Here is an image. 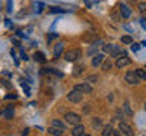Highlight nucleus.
<instances>
[{
    "label": "nucleus",
    "instance_id": "nucleus-36",
    "mask_svg": "<svg viewBox=\"0 0 146 136\" xmlns=\"http://www.w3.org/2000/svg\"><path fill=\"white\" fill-rule=\"evenodd\" d=\"M27 133H29V129H25V130L21 131V135H27Z\"/></svg>",
    "mask_w": 146,
    "mask_h": 136
},
{
    "label": "nucleus",
    "instance_id": "nucleus-10",
    "mask_svg": "<svg viewBox=\"0 0 146 136\" xmlns=\"http://www.w3.org/2000/svg\"><path fill=\"white\" fill-rule=\"evenodd\" d=\"M84 131H85V127L81 124H76V126H73V130H72V136H82L84 135Z\"/></svg>",
    "mask_w": 146,
    "mask_h": 136
},
{
    "label": "nucleus",
    "instance_id": "nucleus-13",
    "mask_svg": "<svg viewBox=\"0 0 146 136\" xmlns=\"http://www.w3.org/2000/svg\"><path fill=\"white\" fill-rule=\"evenodd\" d=\"M102 44H104L102 41H98V42H94L93 45H91V47H90V50H88V54H90V56H94V54H96V52H98V47H100Z\"/></svg>",
    "mask_w": 146,
    "mask_h": 136
},
{
    "label": "nucleus",
    "instance_id": "nucleus-37",
    "mask_svg": "<svg viewBox=\"0 0 146 136\" xmlns=\"http://www.w3.org/2000/svg\"><path fill=\"white\" fill-rule=\"evenodd\" d=\"M90 110V107H88V104H87V106H84V112H88Z\"/></svg>",
    "mask_w": 146,
    "mask_h": 136
},
{
    "label": "nucleus",
    "instance_id": "nucleus-17",
    "mask_svg": "<svg viewBox=\"0 0 146 136\" xmlns=\"http://www.w3.org/2000/svg\"><path fill=\"white\" fill-rule=\"evenodd\" d=\"M50 124H52V126H55V127H58V129H62V130H66V124H64V122H62L61 120H56V118H53Z\"/></svg>",
    "mask_w": 146,
    "mask_h": 136
},
{
    "label": "nucleus",
    "instance_id": "nucleus-4",
    "mask_svg": "<svg viewBox=\"0 0 146 136\" xmlns=\"http://www.w3.org/2000/svg\"><path fill=\"white\" fill-rule=\"evenodd\" d=\"M139 77H137V74H135V71H128L126 74H125V82L128 85H137L139 83Z\"/></svg>",
    "mask_w": 146,
    "mask_h": 136
},
{
    "label": "nucleus",
    "instance_id": "nucleus-34",
    "mask_svg": "<svg viewBox=\"0 0 146 136\" xmlns=\"http://www.w3.org/2000/svg\"><path fill=\"white\" fill-rule=\"evenodd\" d=\"M35 8H38V9H36V11H41V8H43V3H35Z\"/></svg>",
    "mask_w": 146,
    "mask_h": 136
},
{
    "label": "nucleus",
    "instance_id": "nucleus-26",
    "mask_svg": "<svg viewBox=\"0 0 146 136\" xmlns=\"http://www.w3.org/2000/svg\"><path fill=\"white\" fill-rule=\"evenodd\" d=\"M82 70H84V65H78V67L75 68V71H73V74H75V76H79L81 73H82Z\"/></svg>",
    "mask_w": 146,
    "mask_h": 136
},
{
    "label": "nucleus",
    "instance_id": "nucleus-11",
    "mask_svg": "<svg viewBox=\"0 0 146 136\" xmlns=\"http://www.w3.org/2000/svg\"><path fill=\"white\" fill-rule=\"evenodd\" d=\"M64 52V44L62 42H58V44H55V47H53V54L56 58L61 56V53Z\"/></svg>",
    "mask_w": 146,
    "mask_h": 136
},
{
    "label": "nucleus",
    "instance_id": "nucleus-23",
    "mask_svg": "<svg viewBox=\"0 0 146 136\" xmlns=\"http://www.w3.org/2000/svg\"><path fill=\"white\" fill-rule=\"evenodd\" d=\"M122 42H123V44H132L134 41H132V38H131V36L125 35V36H122Z\"/></svg>",
    "mask_w": 146,
    "mask_h": 136
},
{
    "label": "nucleus",
    "instance_id": "nucleus-32",
    "mask_svg": "<svg viewBox=\"0 0 146 136\" xmlns=\"http://www.w3.org/2000/svg\"><path fill=\"white\" fill-rule=\"evenodd\" d=\"M6 11H8V12H11V11H12V2H11V0L8 2V9H6Z\"/></svg>",
    "mask_w": 146,
    "mask_h": 136
},
{
    "label": "nucleus",
    "instance_id": "nucleus-22",
    "mask_svg": "<svg viewBox=\"0 0 146 136\" xmlns=\"http://www.w3.org/2000/svg\"><path fill=\"white\" fill-rule=\"evenodd\" d=\"M123 109H125V112H126V115H128V116H132V110H131L129 103H128V101L123 103Z\"/></svg>",
    "mask_w": 146,
    "mask_h": 136
},
{
    "label": "nucleus",
    "instance_id": "nucleus-3",
    "mask_svg": "<svg viewBox=\"0 0 146 136\" xmlns=\"http://www.w3.org/2000/svg\"><path fill=\"white\" fill-rule=\"evenodd\" d=\"M67 100L72 103H81L82 101V92H79V91H76V89H72L70 92L67 94Z\"/></svg>",
    "mask_w": 146,
    "mask_h": 136
},
{
    "label": "nucleus",
    "instance_id": "nucleus-20",
    "mask_svg": "<svg viewBox=\"0 0 146 136\" xmlns=\"http://www.w3.org/2000/svg\"><path fill=\"white\" fill-rule=\"evenodd\" d=\"M108 135H114V129H113L111 126H107L102 130V136H108Z\"/></svg>",
    "mask_w": 146,
    "mask_h": 136
},
{
    "label": "nucleus",
    "instance_id": "nucleus-1",
    "mask_svg": "<svg viewBox=\"0 0 146 136\" xmlns=\"http://www.w3.org/2000/svg\"><path fill=\"white\" fill-rule=\"evenodd\" d=\"M64 120H66L67 124H72V126H76L81 122V115L79 113H75V112H67L66 115H64Z\"/></svg>",
    "mask_w": 146,
    "mask_h": 136
},
{
    "label": "nucleus",
    "instance_id": "nucleus-14",
    "mask_svg": "<svg viewBox=\"0 0 146 136\" xmlns=\"http://www.w3.org/2000/svg\"><path fill=\"white\" fill-rule=\"evenodd\" d=\"M120 15H122L123 18H129L131 9L128 8V6H125V5H122V6H120Z\"/></svg>",
    "mask_w": 146,
    "mask_h": 136
},
{
    "label": "nucleus",
    "instance_id": "nucleus-16",
    "mask_svg": "<svg viewBox=\"0 0 146 136\" xmlns=\"http://www.w3.org/2000/svg\"><path fill=\"white\" fill-rule=\"evenodd\" d=\"M34 61L35 62H40V63H44L46 62V58H44V54L41 53V52H35L34 53Z\"/></svg>",
    "mask_w": 146,
    "mask_h": 136
},
{
    "label": "nucleus",
    "instance_id": "nucleus-12",
    "mask_svg": "<svg viewBox=\"0 0 146 136\" xmlns=\"http://www.w3.org/2000/svg\"><path fill=\"white\" fill-rule=\"evenodd\" d=\"M47 131H49V135H53V136H61L64 133L62 129H58V127H55V126H52Z\"/></svg>",
    "mask_w": 146,
    "mask_h": 136
},
{
    "label": "nucleus",
    "instance_id": "nucleus-27",
    "mask_svg": "<svg viewBox=\"0 0 146 136\" xmlns=\"http://www.w3.org/2000/svg\"><path fill=\"white\" fill-rule=\"evenodd\" d=\"M98 80H99L98 76H88V77H87V82H90V83H96Z\"/></svg>",
    "mask_w": 146,
    "mask_h": 136
},
{
    "label": "nucleus",
    "instance_id": "nucleus-18",
    "mask_svg": "<svg viewBox=\"0 0 146 136\" xmlns=\"http://www.w3.org/2000/svg\"><path fill=\"white\" fill-rule=\"evenodd\" d=\"M113 68V62H111V59H105V61L102 62V70L104 71H110Z\"/></svg>",
    "mask_w": 146,
    "mask_h": 136
},
{
    "label": "nucleus",
    "instance_id": "nucleus-29",
    "mask_svg": "<svg viewBox=\"0 0 146 136\" xmlns=\"http://www.w3.org/2000/svg\"><path fill=\"white\" fill-rule=\"evenodd\" d=\"M21 86H23V89L26 91V94H27V95H31V94H29V88H27V85L25 83V82H23V83H21Z\"/></svg>",
    "mask_w": 146,
    "mask_h": 136
},
{
    "label": "nucleus",
    "instance_id": "nucleus-2",
    "mask_svg": "<svg viewBox=\"0 0 146 136\" xmlns=\"http://www.w3.org/2000/svg\"><path fill=\"white\" fill-rule=\"evenodd\" d=\"M82 56V52L79 48H75V50H68V52L64 54V58H66V61H68V62H75V61H78Z\"/></svg>",
    "mask_w": 146,
    "mask_h": 136
},
{
    "label": "nucleus",
    "instance_id": "nucleus-28",
    "mask_svg": "<svg viewBox=\"0 0 146 136\" xmlns=\"http://www.w3.org/2000/svg\"><path fill=\"white\" fill-rule=\"evenodd\" d=\"M131 48H132V52H139L140 45H139V44H135V42H132V44H131Z\"/></svg>",
    "mask_w": 146,
    "mask_h": 136
},
{
    "label": "nucleus",
    "instance_id": "nucleus-31",
    "mask_svg": "<svg viewBox=\"0 0 146 136\" xmlns=\"http://www.w3.org/2000/svg\"><path fill=\"white\" fill-rule=\"evenodd\" d=\"M140 24H141V27H143V29H146V18H141V20H140Z\"/></svg>",
    "mask_w": 146,
    "mask_h": 136
},
{
    "label": "nucleus",
    "instance_id": "nucleus-21",
    "mask_svg": "<svg viewBox=\"0 0 146 136\" xmlns=\"http://www.w3.org/2000/svg\"><path fill=\"white\" fill-rule=\"evenodd\" d=\"M102 47H104L105 53H111L114 50V47H116V44H105V45H102Z\"/></svg>",
    "mask_w": 146,
    "mask_h": 136
},
{
    "label": "nucleus",
    "instance_id": "nucleus-9",
    "mask_svg": "<svg viewBox=\"0 0 146 136\" xmlns=\"http://www.w3.org/2000/svg\"><path fill=\"white\" fill-rule=\"evenodd\" d=\"M104 61H105V56H104V54H102V53H99V54L96 53L94 56H93V61H91V65L98 68V67L102 65V62H104Z\"/></svg>",
    "mask_w": 146,
    "mask_h": 136
},
{
    "label": "nucleus",
    "instance_id": "nucleus-8",
    "mask_svg": "<svg viewBox=\"0 0 146 136\" xmlns=\"http://www.w3.org/2000/svg\"><path fill=\"white\" fill-rule=\"evenodd\" d=\"M131 63V59L126 56V54H123V58H117V62H116V67L119 68V70H122L123 67L129 65Z\"/></svg>",
    "mask_w": 146,
    "mask_h": 136
},
{
    "label": "nucleus",
    "instance_id": "nucleus-35",
    "mask_svg": "<svg viewBox=\"0 0 146 136\" xmlns=\"http://www.w3.org/2000/svg\"><path fill=\"white\" fill-rule=\"evenodd\" d=\"M21 59H23V61H27V56H26L25 52H21Z\"/></svg>",
    "mask_w": 146,
    "mask_h": 136
},
{
    "label": "nucleus",
    "instance_id": "nucleus-5",
    "mask_svg": "<svg viewBox=\"0 0 146 136\" xmlns=\"http://www.w3.org/2000/svg\"><path fill=\"white\" fill-rule=\"evenodd\" d=\"M73 89L79 91V92H82V94H91L93 92V88H91L90 83H78V85H75Z\"/></svg>",
    "mask_w": 146,
    "mask_h": 136
},
{
    "label": "nucleus",
    "instance_id": "nucleus-15",
    "mask_svg": "<svg viewBox=\"0 0 146 136\" xmlns=\"http://www.w3.org/2000/svg\"><path fill=\"white\" fill-rule=\"evenodd\" d=\"M110 54H111V58H119V56H122V54H126V53L123 52V50L119 47V45H116V47H114V50H113V52L110 53Z\"/></svg>",
    "mask_w": 146,
    "mask_h": 136
},
{
    "label": "nucleus",
    "instance_id": "nucleus-38",
    "mask_svg": "<svg viewBox=\"0 0 146 136\" xmlns=\"http://www.w3.org/2000/svg\"><path fill=\"white\" fill-rule=\"evenodd\" d=\"M145 110H146V106H145Z\"/></svg>",
    "mask_w": 146,
    "mask_h": 136
},
{
    "label": "nucleus",
    "instance_id": "nucleus-24",
    "mask_svg": "<svg viewBox=\"0 0 146 136\" xmlns=\"http://www.w3.org/2000/svg\"><path fill=\"white\" fill-rule=\"evenodd\" d=\"M137 8H139L140 12H146V2H141L140 0V3L137 5Z\"/></svg>",
    "mask_w": 146,
    "mask_h": 136
},
{
    "label": "nucleus",
    "instance_id": "nucleus-30",
    "mask_svg": "<svg viewBox=\"0 0 146 136\" xmlns=\"http://www.w3.org/2000/svg\"><path fill=\"white\" fill-rule=\"evenodd\" d=\"M56 36H58L56 33H52V35H49V36H47V41L50 42V41H52V39H55V38H56Z\"/></svg>",
    "mask_w": 146,
    "mask_h": 136
},
{
    "label": "nucleus",
    "instance_id": "nucleus-33",
    "mask_svg": "<svg viewBox=\"0 0 146 136\" xmlns=\"http://www.w3.org/2000/svg\"><path fill=\"white\" fill-rule=\"evenodd\" d=\"M11 98H12V100H15V98H17V95H15V94H12V95L9 94V95H6V100H11Z\"/></svg>",
    "mask_w": 146,
    "mask_h": 136
},
{
    "label": "nucleus",
    "instance_id": "nucleus-19",
    "mask_svg": "<svg viewBox=\"0 0 146 136\" xmlns=\"http://www.w3.org/2000/svg\"><path fill=\"white\" fill-rule=\"evenodd\" d=\"M135 74H137V77H139L140 80H146V70H143V68H137Z\"/></svg>",
    "mask_w": 146,
    "mask_h": 136
},
{
    "label": "nucleus",
    "instance_id": "nucleus-25",
    "mask_svg": "<svg viewBox=\"0 0 146 136\" xmlns=\"http://www.w3.org/2000/svg\"><path fill=\"white\" fill-rule=\"evenodd\" d=\"M49 12H50V14H59V12H66V9H61V8H50Z\"/></svg>",
    "mask_w": 146,
    "mask_h": 136
},
{
    "label": "nucleus",
    "instance_id": "nucleus-7",
    "mask_svg": "<svg viewBox=\"0 0 146 136\" xmlns=\"http://www.w3.org/2000/svg\"><path fill=\"white\" fill-rule=\"evenodd\" d=\"M0 115H2L5 120H12L14 118V106H6L2 112H0Z\"/></svg>",
    "mask_w": 146,
    "mask_h": 136
},
{
    "label": "nucleus",
    "instance_id": "nucleus-6",
    "mask_svg": "<svg viewBox=\"0 0 146 136\" xmlns=\"http://www.w3.org/2000/svg\"><path fill=\"white\" fill-rule=\"evenodd\" d=\"M119 130H120L122 135H126V136L134 135V130H132V127H131L129 124H126V122H120V124H119Z\"/></svg>",
    "mask_w": 146,
    "mask_h": 136
}]
</instances>
